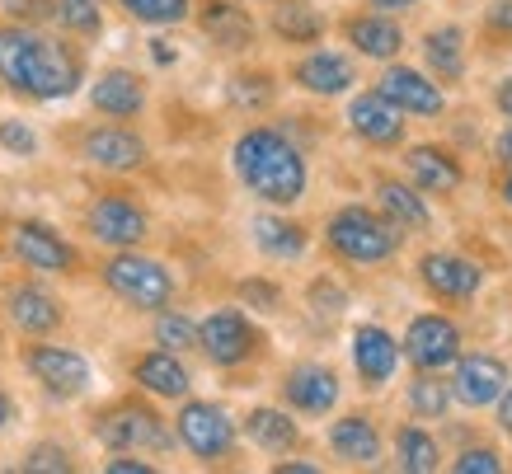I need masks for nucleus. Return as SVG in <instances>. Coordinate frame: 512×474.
<instances>
[{
	"label": "nucleus",
	"mask_w": 512,
	"mask_h": 474,
	"mask_svg": "<svg viewBox=\"0 0 512 474\" xmlns=\"http://www.w3.org/2000/svg\"><path fill=\"white\" fill-rule=\"evenodd\" d=\"M85 71V47H76V38L43 33L24 19L0 24V90L33 104H57L85 85Z\"/></svg>",
	"instance_id": "1"
},
{
	"label": "nucleus",
	"mask_w": 512,
	"mask_h": 474,
	"mask_svg": "<svg viewBox=\"0 0 512 474\" xmlns=\"http://www.w3.org/2000/svg\"><path fill=\"white\" fill-rule=\"evenodd\" d=\"M231 169L249 198L264 202V207H278V212L296 207L311 188L306 151L282 127H245L231 146Z\"/></svg>",
	"instance_id": "2"
},
{
	"label": "nucleus",
	"mask_w": 512,
	"mask_h": 474,
	"mask_svg": "<svg viewBox=\"0 0 512 474\" xmlns=\"http://www.w3.org/2000/svg\"><path fill=\"white\" fill-rule=\"evenodd\" d=\"M325 249L348 268H381L404 249V230L376 207L348 202L325 221Z\"/></svg>",
	"instance_id": "3"
},
{
	"label": "nucleus",
	"mask_w": 512,
	"mask_h": 474,
	"mask_svg": "<svg viewBox=\"0 0 512 474\" xmlns=\"http://www.w3.org/2000/svg\"><path fill=\"white\" fill-rule=\"evenodd\" d=\"M99 282L113 301H123L127 310H141V315L174 306V291H179L170 268L141 249H109V259L99 263Z\"/></svg>",
	"instance_id": "4"
},
{
	"label": "nucleus",
	"mask_w": 512,
	"mask_h": 474,
	"mask_svg": "<svg viewBox=\"0 0 512 474\" xmlns=\"http://www.w3.org/2000/svg\"><path fill=\"white\" fill-rule=\"evenodd\" d=\"M90 432L104 451H151V456H165V451L179 446L174 428L141 395H123L113 404H104L90 418Z\"/></svg>",
	"instance_id": "5"
},
{
	"label": "nucleus",
	"mask_w": 512,
	"mask_h": 474,
	"mask_svg": "<svg viewBox=\"0 0 512 474\" xmlns=\"http://www.w3.org/2000/svg\"><path fill=\"white\" fill-rule=\"evenodd\" d=\"M174 442L184 446L198 465H226L240 451V423L221 409L217 399H179V413H174Z\"/></svg>",
	"instance_id": "6"
},
{
	"label": "nucleus",
	"mask_w": 512,
	"mask_h": 474,
	"mask_svg": "<svg viewBox=\"0 0 512 474\" xmlns=\"http://www.w3.org/2000/svg\"><path fill=\"white\" fill-rule=\"evenodd\" d=\"M19 362L29 371V381L47 399H57V404H71V399L90 395V385H94L90 357L66 348V343H52V338H29V348L19 352Z\"/></svg>",
	"instance_id": "7"
},
{
	"label": "nucleus",
	"mask_w": 512,
	"mask_h": 474,
	"mask_svg": "<svg viewBox=\"0 0 512 474\" xmlns=\"http://www.w3.org/2000/svg\"><path fill=\"white\" fill-rule=\"evenodd\" d=\"M198 352L207 357V367L240 371L264 352V334L249 320L245 306H217L212 315L198 320Z\"/></svg>",
	"instance_id": "8"
},
{
	"label": "nucleus",
	"mask_w": 512,
	"mask_h": 474,
	"mask_svg": "<svg viewBox=\"0 0 512 474\" xmlns=\"http://www.w3.org/2000/svg\"><path fill=\"white\" fill-rule=\"evenodd\" d=\"M5 245H10V259L24 268V273H38V277H76L85 268L80 259V249L66 240L57 226H47L38 216H24L10 226L5 235Z\"/></svg>",
	"instance_id": "9"
},
{
	"label": "nucleus",
	"mask_w": 512,
	"mask_h": 474,
	"mask_svg": "<svg viewBox=\"0 0 512 474\" xmlns=\"http://www.w3.org/2000/svg\"><path fill=\"white\" fill-rule=\"evenodd\" d=\"M85 235L104 249H141L151 235V212L141 207L137 193L123 188L94 193V202L85 207Z\"/></svg>",
	"instance_id": "10"
},
{
	"label": "nucleus",
	"mask_w": 512,
	"mask_h": 474,
	"mask_svg": "<svg viewBox=\"0 0 512 474\" xmlns=\"http://www.w3.org/2000/svg\"><path fill=\"white\" fill-rule=\"evenodd\" d=\"M400 352L414 371H447L466 352V338H461V324L451 320V315L423 310V315H414V320L404 324Z\"/></svg>",
	"instance_id": "11"
},
{
	"label": "nucleus",
	"mask_w": 512,
	"mask_h": 474,
	"mask_svg": "<svg viewBox=\"0 0 512 474\" xmlns=\"http://www.w3.org/2000/svg\"><path fill=\"white\" fill-rule=\"evenodd\" d=\"M80 160L90 169H99V174H137V169H146V160H151V146H146V137H141L137 127L127 123H94L80 132L76 141Z\"/></svg>",
	"instance_id": "12"
},
{
	"label": "nucleus",
	"mask_w": 512,
	"mask_h": 474,
	"mask_svg": "<svg viewBox=\"0 0 512 474\" xmlns=\"http://www.w3.org/2000/svg\"><path fill=\"white\" fill-rule=\"evenodd\" d=\"M0 315L15 324V334L24 338H52L66 324V306L52 287H43L38 277H19L0 296Z\"/></svg>",
	"instance_id": "13"
},
{
	"label": "nucleus",
	"mask_w": 512,
	"mask_h": 474,
	"mask_svg": "<svg viewBox=\"0 0 512 474\" xmlns=\"http://www.w3.org/2000/svg\"><path fill=\"white\" fill-rule=\"evenodd\" d=\"M419 282L428 296L447 301V306H470L475 296L484 291V268L466 254H451V249H428L419 254Z\"/></svg>",
	"instance_id": "14"
},
{
	"label": "nucleus",
	"mask_w": 512,
	"mask_h": 474,
	"mask_svg": "<svg viewBox=\"0 0 512 474\" xmlns=\"http://www.w3.org/2000/svg\"><path fill=\"white\" fill-rule=\"evenodd\" d=\"M278 395L301 418H329V413L339 409L343 381H339V371L325 367V362H296V367L282 371Z\"/></svg>",
	"instance_id": "15"
},
{
	"label": "nucleus",
	"mask_w": 512,
	"mask_h": 474,
	"mask_svg": "<svg viewBox=\"0 0 512 474\" xmlns=\"http://www.w3.org/2000/svg\"><path fill=\"white\" fill-rule=\"evenodd\" d=\"M512 381V371L494 352H461L451 362V404L461 409H494V399L503 395V385Z\"/></svg>",
	"instance_id": "16"
},
{
	"label": "nucleus",
	"mask_w": 512,
	"mask_h": 474,
	"mask_svg": "<svg viewBox=\"0 0 512 474\" xmlns=\"http://www.w3.org/2000/svg\"><path fill=\"white\" fill-rule=\"evenodd\" d=\"M348 357H353V371L362 390H386L400 371L404 352H400V338L390 334L386 324H357L353 338H348Z\"/></svg>",
	"instance_id": "17"
},
{
	"label": "nucleus",
	"mask_w": 512,
	"mask_h": 474,
	"mask_svg": "<svg viewBox=\"0 0 512 474\" xmlns=\"http://www.w3.org/2000/svg\"><path fill=\"white\" fill-rule=\"evenodd\" d=\"M376 94H386L400 113H414V118H442L447 113V90L419 66L386 62V71L376 76Z\"/></svg>",
	"instance_id": "18"
},
{
	"label": "nucleus",
	"mask_w": 512,
	"mask_h": 474,
	"mask_svg": "<svg viewBox=\"0 0 512 474\" xmlns=\"http://www.w3.org/2000/svg\"><path fill=\"white\" fill-rule=\"evenodd\" d=\"M343 123H348V132H353L357 141H367L372 151H395V146H404V113L376 90L353 94Z\"/></svg>",
	"instance_id": "19"
},
{
	"label": "nucleus",
	"mask_w": 512,
	"mask_h": 474,
	"mask_svg": "<svg viewBox=\"0 0 512 474\" xmlns=\"http://www.w3.org/2000/svg\"><path fill=\"white\" fill-rule=\"evenodd\" d=\"M292 85L301 94H315V99H343L357 85V66L348 52L311 47V52H301L292 62Z\"/></svg>",
	"instance_id": "20"
},
{
	"label": "nucleus",
	"mask_w": 512,
	"mask_h": 474,
	"mask_svg": "<svg viewBox=\"0 0 512 474\" xmlns=\"http://www.w3.org/2000/svg\"><path fill=\"white\" fill-rule=\"evenodd\" d=\"M404 174H409V184L419 188L423 198H451L466 184L461 155L447 151V146H433V141H419V146L404 151Z\"/></svg>",
	"instance_id": "21"
},
{
	"label": "nucleus",
	"mask_w": 512,
	"mask_h": 474,
	"mask_svg": "<svg viewBox=\"0 0 512 474\" xmlns=\"http://www.w3.org/2000/svg\"><path fill=\"white\" fill-rule=\"evenodd\" d=\"M325 442H329V456L343 460V465H353V470H372V465H381V456H386V437H381L372 413H339V418L329 423Z\"/></svg>",
	"instance_id": "22"
},
{
	"label": "nucleus",
	"mask_w": 512,
	"mask_h": 474,
	"mask_svg": "<svg viewBox=\"0 0 512 474\" xmlns=\"http://www.w3.org/2000/svg\"><path fill=\"white\" fill-rule=\"evenodd\" d=\"M193 19H198L202 38L217 43L221 52H249L259 38V24L245 10V0H198Z\"/></svg>",
	"instance_id": "23"
},
{
	"label": "nucleus",
	"mask_w": 512,
	"mask_h": 474,
	"mask_svg": "<svg viewBox=\"0 0 512 474\" xmlns=\"http://www.w3.org/2000/svg\"><path fill=\"white\" fill-rule=\"evenodd\" d=\"M132 385H137L146 399H170V404H179V399L193 395V371H188V362L179 352L146 348L137 362H132Z\"/></svg>",
	"instance_id": "24"
},
{
	"label": "nucleus",
	"mask_w": 512,
	"mask_h": 474,
	"mask_svg": "<svg viewBox=\"0 0 512 474\" xmlns=\"http://www.w3.org/2000/svg\"><path fill=\"white\" fill-rule=\"evenodd\" d=\"M90 108L113 123H132L146 113V80L132 66H109L90 80Z\"/></svg>",
	"instance_id": "25"
},
{
	"label": "nucleus",
	"mask_w": 512,
	"mask_h": 474,
	"mask_svg": "<svg viewBox=\"0 0 512 474\" xmlns=\"http://www.w3.org/2000/svg\"><path fill=\"white\" fill-rule=\"evenodd\" d=\"M343 43L353 47L357 57L367 62H395L404 52V29L395 15H381V10H362V15H348L339 24Z\"/></svg>",
	"instance_id": "26"
},
{
	"label": "nucleus",
	"mask_w": 512,
	"mask_h": 474,
	"mask_svg": "<svg viewBox=\"0 0 512 474\" xmlns=\"http://www.w3.org/2000/svg\"><path fill=\"white\" fill-rule=\"evenodd\" d=\"M423 71L437 80V85H461L470 66V47H466V29L461 24H437V29L423 33Z\"/></svg>",
	"instance_id": "27"
},
{
	"label": "nucleus",
	"mask_w": 512,
	"mask_h": 474,
	"mask_svg": "<svg viewBox=\"0 0 512 474\" xmlns=\"http://www.w3.org/2000/svg\"><path fill=\"white\" fill-rule=\"evenodd\" d=\"M249 235H254V249L273 263H296L311 249V230L301 226V221H292V216H282L278 207L254 216V221H249Z\"/></svg>",
	"instance_id": "28"
},
{
	"label": "nucleus",
	"mask_w": 512,
	"mask_h": 474,
	"mask_svg": "<svg viewBox=\"0 0 512 474\" xmlns=\"http://www.w3.org/2000/svg\"><path fill=\"white\" fill-rule=\"evenodd\" d=\"M329 19L311 0H268V33L287 47H315L325 38Z\"/></svg>",
	"instance_id": "29"
},
{
	"label": "nucleus",
	"mask_w": 512,
	"mask_h": 474,
	"mask_svg": "<svg viewBox=\"0 0 512 474\" xmlns=\"http://www.w3.org/2000/svg\"><path fill=\"white\" fill-rule=\"evenodd\" d=\"M240 432H245L249 446H259L264 456H292L296 446H301V423H296L292 409H282V404H259V409H249Z\"/></svg>",
	"instance_id": "30"
},
{
	"label": "nucleus",
	"mask_w": 512,
	"mask_h": 474,
	"mask_svg": "<svg viewBox=\"0 0 512 474\" xmlns=\"http://www.w3.org/2000/svg\"><path fill=\"white\" fill-rule=\"evenodd\" d=\"M376 202H381V216H390L400 230H428L433 226V207L414 184L404 179H376Z\"/></svg>",
	"instance_id": "31"
},
{
	"label": "nucleus",
	"mask_w": 512,
	"mask_h": 474,
	"mask_svg": "<svg viewBox=\"0 0 512 474\" xmlns=\"http://www.w3.org/2000/svg\"><path fill=\"white\" fill-rule=\"evenodd\" d=\"M395 465L404 474H433V470H442V446H437V437L428 428L404 423L395 432Z\"/></svg>",
	"instance_id": "32"
},
{
	"label": "nucleus",
	"mask_w": 512,
	"mask_h": 474,
	"mask_svg": "<svg viewBox=\"0 0 512 474\" xmlns=\"http://www.w3.org/2000/svg\"><path fill=\"white\" fill-rule=\"evenodd\" d=\"M404 399H409V413L423 418V423H442V418L451 413V385L442 381L437 371H414V381H409Z\"/></svg>",
	"instance_id": "33"
},
{
	"label": "nucleus",
	"mask_w": 512,
	"mask_h": 474,
	"mask_svg": "<svg viewBox=\"0 0 512 474\" xmlns=\"http://www.w3.org/2000/svg\"><path fill=\"white\" fill-rule=\"evenodd\" d=\"M226 99H231L240 113H264V108H273V99H278V76L273 71H235L231 85H226Z\"/></svg>",
	"instance_id": "34"
},
{
	"label": "nucleus",
	"mask_w": 512,
	"mask_h": 474,
	"mask_svg": "<svg viewBox=\"0 0 512 474\" xmlns=\"http://www.w3.org/2000/svg\"><path fill=\"white\" fill-rule=\"evenodd\" d=\"M113 5L146 29H174V24L193 19V0H113Z\"/></svg>",
	"instance_id": "35"
},
{
	"label": "nucleus",
	"mask_w": 512,
	"mask_h": 474,
	"mask_svg": "<svg viewBox=\"0 0 512 474\" xmlns=\"http://www.w3.org/2000/svg\"><path fill=\"white\" fill-rule=\"evenodd\" d=\"M151 343L179 352V357H184V352H198V320H188L184 310H174V306L156 310V315H151Z\"/></svg>",
	"instance_id": "36"
},
{
	"label": "nucleus",
	"mask_w": 512,
	"mask_h": 474,
	"mask_svg": "<svg viewBox=\"0 0 512 474\" xmlns=\"http://www.w3.org/2000/svg\"><path fill=\"white\" fill-rule=\"evenodd\" d=\"M47 19H52L66 38H99V33H104L99 0H52V15Z\"/></svg>",
	"instance_id": "37"
},
{
	"label": "nucleus",
	"mask_w": 512,
	"mask_h": 474,
	"mask_svg": "<svg viewBox=\"0 0 512 474\" xmlns=\"http://www.w3.org/2000/svg\"><path fill=\"white\" fill-rule=\"evenodd\" d=\"M19 470H29V474H71L76 470V456H71L62 442H38V446L24 451Z\"/></svg>",
	"instance_id": "38"
},
{
	"label": "nucleus",
	"mask_w": 512,
	"mask_h": 474,
	"mask_svg": "<svg viewBox=\"0 0 512 474\" xmlns=\"http://www.w3.org/2000/svg\"><path fill=\"white\" fill-rule=\"evenodd\" d=\"M235 296H240V306L254 310V315H278L282 310V287L273 277H245V282L235 287Z\"/></svg>",
	"instance_id": "39"
},
{
	"label": "nucleus",
	"mask_w": 512,
	"mask_h": 474,
	"mask_svg": "<svg viewBox=\"0 0 512 474\" xmlns=\"http://www.w3.org/2000/svg\"><path fill=\"white\" fill-rule=\"evenodd\" d=\"M0 151L15 155V160H33L43 151V141H38V132L24 118H0Z\"/></svg>",
	"instance_id": "40"
},
{
	"label": "nucleus",
	"mask_w": 512,
	"mask_h": 474,
	"mask_svg": "<svg viewBox=\"0 0 512 474\" xmlns=\"http://www.w3.org/2000/svg\"><path fill=\"white\" fill-rule=\"evenodd\" d=\"M451 470L456 474H503L508 470V460L498 456L494 446H461L456 460H451Z\"/></svg>",
	"instance_id": "41"
},
{
	"label": "nucleus",
	"mask_w": 512,
	"mask_h": 474,
	"mask_svg": "<svg viewBox=\"0 0 512 474\" xmlns=\"http://www.w3.org/2000/svg\"><path fill=\"white\" fill-rule=\"evenodd\" d=\"M306 301H311L315 315H325V320H339L343 310H348V291L339 282H329V277H315L311 291H306Z\"/></svg>",
	"instance_id": "42"
},
{
	"label": "nucleus",
	"mask_w": 512,
	"mask_h": 474,
	"mask_svg": "<svg viewBox=\"0 0 512 474\" xmlns=\"http://www.w3.org/2000/svg\"><path fill=\"white\" fill-rule=\"evenodd\" d=\"M484 33L498 43H512V0H489L484 5Z\"/></svg>",
	"instance_id": "43"
},
{
	"label": "nucleus",
	"mask_w": 512,
	"mask_h": 474,
	"mask_svg": "<svg viewBox=\"0 0 512 474\" xmlns=\"http://www.w3.org/2000/svg\"><path fill=\"white\" fill-rule=\"evenodd\" d=\"M104 474H156L151 460H141V451H109Z\"/></svg>",
	"instance_id": "44"
},
{
	"label": "nucleus",
	"mask_w": 512,
	"mask_h": 474,
	"mask_svg": "<svg viewBox=\"0 0 512 474\" xmlns=\"http://www.w3.org/2000/svg\"><path fill=\"white\" fill-rule=\"evenodd\" d=\"M10 19H24V24H38V19L52 15V0H0Z\"/></svg>",
	"instance_id": "45"
},
{
	"label": "nucleus",
	"mask_w": 512,
	"mask_h": 474,
	"mask_svg": "<svg viewBox=\"0 0 512 474\" xmlns=\"http://www.w3.org/2000/svg\"><path fill=\"white\" fill-rule=\"evenodd\" d=\"M494 409H498V428H503V432L512 437V381L503 385V395L494 399Z\"/></svg>",
	"instance_id": "46"
},
{
	"label": "nucleus",
	"mask_w": 512,
	"mask_h": 474,
	"mask_svg": "<svg viewBox=\"0 0 512 474\" xmlns=\"http://www.w3.org/2000/svg\"><path fill=\"white\" fill-rule=\"evenodd\" d=\"M494 108L512 123V76H503V80L494 85Z\"/></svg>",
	"instance_id": "47"
},
{
	"label": "nucleus",
	"mask_w": 512,
	"mask_h": 474,
	"mask_svg": "<svg viewBox=\"0 0 512 474\" xmlns=\"http://www.w3.org/2000/svg\"><path fill=\"white\" fill-rule=\"evenodd\" d=\"M372 10H381V15H409L414 5H423V0H367Z\"/></svg>",
	"instance_id": "48"
},
{
	"label": "nucleus",
	"mask_w": 512,
	"mask_h": 474,
	"mask_svg": "<svg viewBox=\"0 0 512 474\" xmlns=\"http://www.w3.org/2000/svg\"><path fill=\"white\" fill-rule=\"evenodd\" d=\"M273 474H320V465H315V460H282V456H278Z\"/></svg>",
	"instance_id": "49"
},
{
	"label": "nucleus",
	"mask_w": 512,
	"mask_h": 474,
	"mask_svg": "<svg viewBox=\"0 0 512 474\" xmlns=\"http://www.w3.org/2000/svg\"><path fill=\"white\" fill-rule=\"evenodd\" d=\"M494 160H498V165H512V123L494 137Z\"/></svg>",
	"instance_id": "50"
},
{
	"label": "nucleus",
	"mask_w": 512,
	"mask_h": 474,
	"mask_svg": "<svg viewBox=\"0 0 512 474\" xmlns=\"http://www.w3.org/2000/svg\"><path fill=\"white\" fill-rule=\"evenodd\" d=\"M151 62H156V66H174V62H179V52H174L165 38H151Z\"/></svg>",
	"instance_id": "51"
},
{
	"label": "nucleus",
	"mask_w": 512,
	"mask_h": 474,
	"mask_svg": "<svg viewBox=\"0 0 512 474\" xmlns=\"http://www.w3.org/2000/svg\"><path fill=\"white\" fill-rule=\"evenodd\" d=\"M10 423H15V399L5 395V385H0V432L10 428Z\"/></svg>",
	"instance_id": "52"
},
{
	"label": "nucleus",
	"mask_w": 512,
	"mask_h": 474,
	"mask_svg": "<svg viewBox=\"0 0 512 474\" xmlns=\"http://www.w3.org/2000/svg\"><path fill=\"white\" fill-rule=\"evenodd\" d=\"M498 198H503V207L512 212V165H503V179H498Z\"/></svg>",
	"instance_id": "53"
},
{
	"label": "nucleus",
	"mask_w": 512,
	"mask_h": 474,
	"mask_svg": "<svg viewBox=\"0 0 512 474\" xmlns=\"http://www.w3.org/2000/svg\"><path fill=\"white\" fill-rule=\"evenodd\" d=\"M245 5H249V0H245ZM264 5H268V0H264Z\"/></svg>",
	"instance_id": "54"
}]
</instances>
